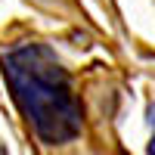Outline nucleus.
<instances>
[{"instance_id":"f257e3e1","label":"nucleus","mask_w":155,"mask_h":155,"mask_svg":"<svg viewBox=\"0 0 155 155\" xmlns=\"http://www.w3.org/2000/svg\"><path fill=\"white\" fill-rule=\"evenodd\" d=\"M0 65L25 124L44 146H65L84 130L71 74L47 37L25 31L0 44Z\"/></svg>"},{"instance_id":"f03ea898","label":"nucleus","mask_w":155,"mask_h":155,"mask_svg":"<svg viewBox=\"0 0 155 155\" xmlns=\"http://www.w3.org/2000/svg\"><path fill=\"white\" fill-rule=\"evenodd\" d=\"M25 3L50 19H78V0H25Z\"/></svg>"},{"instance_id":"7ed1b4c3","label":"nucleus","mask_w":155,"mask_h":155,"mask_svg":"<svg viewBox=\"0 0 155 155\" xmlns=\"http://www.w3.org/2000/svg\"><path fill=\"white\" fill-rule=\"evenodd\" d=\"M149 127H152V137H149V155H155V99L149 102Z\"/></svg>"}]
</instances>
